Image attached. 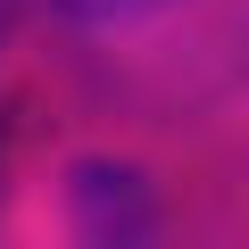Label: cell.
I'll list each match as a JSON object with an SVG mask.
<instances>
[{
	"label": "cell",
	"mask_w": 249,
	"mask_h": 249,
	"mask_svg": "<svg viewBox=\"0 0 249 249\" xmlns=\"http://www.w3.org/2000/svg\"><path fill=\"white\" fill-rule=\"evenodd\" d=\"M75 224H83L91 249H150L158 241V199L133 166L91 158V166H75Z\"/></svg>",
	"instance_id": "6da1fadb"
},
{
	"label": "cell",
	"mask_w": 249,
	"mask_h": 249,
	"mask_svg": "<svg viewBox=\"0 0 249 249\" xmlns=\"http://www.w3.org/2000/svg\"><path fill=\"white\" fill-rule=\"evenodd\" d=\"M158 0H67V17H83V25H124V17H150Z\"/></svg>",
	"instance_id": "7a4b0ae2"
}]
</instances>
